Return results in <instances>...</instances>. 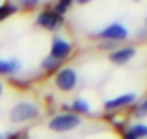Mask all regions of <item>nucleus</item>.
Segmentation results:
<instances>
[{
  "label": "nucleus",
  "mask_w": 147,
  "mask_h": 139,
  "mask_svg": "<svg viewBox=\"0 0 147 139\" xmlns=\"http://www.w3.org/2000/svg\"><path fill=\"white\" fill-rule=\"evenodd\" d=\"M145 24H147V18H145Z\"/></svg>",
  "instance_id": "18"
},
{
  "label": "nucleus",
  "mask_w": 147,
  "mask_h": 139,
  "mask_svg": "<svg viewBox=\"0 0 147 139\" xmlns=\"http://www.w3.org/2000/svg\"><path fill=\"white\" fill-rule=\"evenodd\" d=\"M72 54V42H68L62 36H54L52 38V48H50V58H54L56 62L66 60Z\"/></svg>",
  "instance_id": "5"
},
{
  "label": "nucleus",
  "mask_w": 147,
  "mask_h": 139,
  "mask_svg": "<svg viewBox=\"0 0 147 139\" xmlns=\"http://www.w3.org/2000/svg\"><path fill=\"white\" fill-rule=\"evenodd\" d=\"M54 82H56V86L62 92H72L74 88L78 86V72L74 68H60Z\"/></svg>",
  "instance_id": "4"
},
{
  "label": "nucleus",
  "mask_w": 147,
  "mask_h": 139,
  "mask_svg": "<svg viewBox=\"0 0 147 139\" xmlns=\"http://www.w3.org/2000/svg\"><path fill=\"white\" fill-rule=\"evenodd\" d=\"M36 24L52 32V30H58V28L64 24V16H60L58 12H54V10L50 8V10H44V12H40V14H38Z\"/></svg>",
  "instance_id": "6"
},
{
  "label": "nucleus",
  "mask_w": 147,
  "mask_h": 139,
  "mask_svg": "<svg viewBox=\"0 0 147 139\" xmlns=\"http://www.w3.org/2000/svg\"><path fill=\"white\" fill-rule=\"evenodd\" d=\"M58 68H60V62H56L54 58L46 56V58L42 60V70H44V72H52V70H58Z\"/></svg>",
  "instance_id": "12"
},
{
  "label": "nucleus",
  "mask_w": 147,
  "mask_h": 139,
  "mask_svg": "<svg viewBox=\"0 0 147 139\" xmlns=\"http://www.w3.org/2000/svg\"><path fill=\"white\" fill-rule=\"evenodd\" d=\"M38 115H40V109H38L36 103H32V101H18L12 107V111H10V121L12 123H24V121H30V119H34Z\"/></svg>",
  "instance_id": "2"
},
{
  "label": "nucleus",
  "mask_w": 147,
  "mask_h": 139,
  "mask_svg": "<svg viewBox=\"0 0 147 139\" xmlns=\"http://www.w3.org/2000/svg\"><path fill=\"white\" fill-rule=\"evenodd\" d=\"M70 6H72V2H60V4H56L52 10H54V12H58V14L62 16V12H64V10H68Z\"/></svg>",
  "instance_id": "15"
},
{
  "label": "nucleus",
  "mask_w": 147,
  "mask_h": 139,
  "mask_svg": "<svg viewBox=\"0 0 147 139\" xmlns=\"http://www.w3.org/2000/svg\"><path fill=\"white\" fill-rule=\"evenodd\" d=\"M10 139H26V135L24 133H18V131H16V133H12V137Z\"/></svg>",
  "instance_id": "16"
},
{
  "label": "nucleus",
  "mask_w": 147,
  "mask_h": 139,
  "mask_svg": "<svg viewBox=\"0 0 147 139\" xmlns=\"http://www.w3.org/2000/svg\"><path fill=\"white\" fill-rule=\"evenodd\" d=\"M0 95H2V84H0Z\"/></svg>",
  "instance_id": "17"
},
{
  "label": "nucleus",
  "mask_w": 147,
  "mask_h": 139,
  "mask_svg": "<svg viewBox=\"0 0 147 139\" xmlns=\"http://www.w3.org/2000/svg\"><path fill=\"white\" fill-rule=\"evenodd\" d=\"M80 125H82V117L76 115V113H60V115L52 117L48 123V127L56 133H68Z\"/></svg>",
  "instance_id": "1"
},
{
  "label": "nucleus",
  "mask_w": 147,
  "mask_h": 139,
  "mask_svg": "<svg viewBox=\"0 0 147 139\" xmlns=\"http://www.w3.org/2000/svg\"><path fill=\"white\" fill-rule=\"evenodd\" d=\"M147 137V125L145 123H135L125 131V139H143Z\"/></svg>",
  "instance_id": "10"
},
{
  "label": "nucleus",
  "mask_w": 147,
  "mask_h": 139,
  "mask_svg": "<svg viewBox=\"0 0 147 139\" xmlns=\"http://www.w3.org/2000/svg\"><path fill=\"white\" fill-rule=\"evenodd\" d=\"M22 70V62L20 60H16V58H12V60H2L0 58V74L2 76H12V74H16V72H20Z\"/></svg>",
  "instance_id": "9"
},
{
  "label": "nucleus",
  "mask_w": 147,
  "mask_h": 139,
  "mask_svg": "<svg viewBox=\"0 0 147 139\" xmlns=\"http://www.w3.org/2000/svg\"><path fill=\"white\" fill-rule=\"evenodd\" d=\"M72 109H74V111H78V113H90V111H92L90 103H88L84 97H78V99H74Z\"/></svg>",
  "instance_id": "11"
},
{
  "label": "nucleus",
  "mask_w": 147,
  "mask_h": 139,
  "mask_svg": "<svg viewBox=\"0 0 147 139\" xmlns=\"http://www.w3.org/2000/svg\"><path fill=\"white\" fill-rule=\"evenodd\" d=\"M135 99H137V95H135L133 92L121 93V95H117V97H113V99H107V101H105V109H107V111L121 109V107H127V105H131Z\"/></svg>",
  "instance_id": "8"
},
{
  "label": "nucleus",
  "mask_w": 147,
  "mask_h": 139,
  "mask_svg": "<svg viewBox=\"0 0 147 139\" xmlns=\"http://www.w3.org/2000/svg\"><path fill=\"white\" fill-rule=\"evenodd\" d=\"M135 54H137V48H133V46L115 48V50L109 54V60H111L115 66H125V64H129V62L135 58Z\"/></svg>",
  "instance_id": "7"
},
{
  "label": "nucleus",
  "mask_w": 147,
  "mask_h": 139,
  "mask_svg": "<svg viewBox=\"0 0 147 139\" xmlns=\"http://www.w3.org/2000/svg\"><path fill=\"white\" fill-rule=\"evenodd\" d=\"M98 38H101L103 42H111V44H117L129 38V30L123 26L121 22H111L107 24L105 28H101L98 32Z\"/></svg>",
  "instance_id": "3"
},
{
  "label": "nucleus",
  "mask_w": 147,
  "mask_h": 139,
  "mask_svg": "<svg viewBox=\"0 0 147 139\" xmlns=\"http://www.w3.org/2000/svg\"><path fill=\"white\" fill-rule=\"evenodd\" d=\"M14 10H16V6H14V4H2V6H0V20L8 18Z\"/></svg>",
  "instance_id": "13"
},
{
  "label": "nucleus",
  "mask_w": 147,
  "mask_h": 139,
  "mask_svg": "<svg viewBox=\"0 0 147 139\" xmlns=\"http://www.w3.org/2000/svg\"><path fill=\"white\" fill-rule=\"evenodd\" d=\"M135 113H137V117H145L147 115V97L137 105V111H135Z\"/></svg>",
  "instance_id": "14"
}]
</instances>
